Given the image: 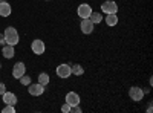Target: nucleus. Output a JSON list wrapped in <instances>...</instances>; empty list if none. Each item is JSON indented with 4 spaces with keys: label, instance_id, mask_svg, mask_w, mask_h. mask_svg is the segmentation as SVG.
I'll list each match as a JSON object with an SVG mask.
<instances>
[{
    "label": "nucleus",
    "instance_id": "obj_4",
    "mask_svg": "<svg viewBox=\"0 0 153 113\" xmlns=\"http://www.w3.org/2000/svg\"><path fill=\"white\" fill-rule=\"evenodd\" d=\"M101 11H103L104 14H117L118 5H117V2H113V0H106V2L101 5Z\"/></svg>",
    "mask_w": 153,
    "mask_h": 113
},
{
    "label": "nucleus",
    "instance_id": "obj_24",
    "mask_svg": "<svg viewBox=\"0 0 153 113\" xmlns=\"http://www.w3.org/2000/svg\"><path fill=\"white\" fill-rule=\"evenodd\" d=\"M147 112H149V113L152 112V103H149V107H147Z\"/></svg>",
    "mask_w": 153,
    "mask_h": 113
},
{
    "label": "nucleus",
    "instance_id": "obj_18",
    "mask_svg": "<svg viewBox=\"0 0 153 113\" xmlns=\"http://www.w3.org/2000/svg\"><path fill=\"white\" fill-rule=\"evenodd\" d=\"M20 81H22V84H23V86H29V84H31V78L28 77V75H26V73H25V75H23V77L20 78Z\"/></svg>",
    "mask_w": 153,
    "mask_h": 113
},
{
    "label": "nucleus",
    "instance_id": "obj_23",
    "mask_svg": "<svg viewBox=\"0 0 153 113\" xmlns=\"http://www.w3.org/2000/svg\"><path fill=\"white\" fill-rule=\"evenodd\" d=\"M3 44H6V41H5V35H3V34H0V46H3Z\"/></svg>",
    "mask_w": 153,
    "mask_h": 113
},
{
    "label": "nucleus",
    "instance_id": "obj_9",
    "mask_svg": "<svg viewBox=\"0 0 153 113\" xmlns=\"http://www.w3.org/2000/svg\"><path fill=\"white\" fill-rule=\"evenodd\" d=\"M28 92H29V95H32V96H40V95L45 93V86H42L40 83L29 84V86H28Z\"/></svg>",
    "mask_w": 153,
    "mask_h": 113
},
{
    "label": "nucleus",
    "instance_id": "obj_5",
    "mask_svg": "<svg viewBox=\"0 0 153 113\" xmlns=\"http://www.w3.org/2000/svg\"><path fill=\"white\" fill-rule=\"evenodd\" d=\"M31 49H32V52H34L35 55H43L45 51H46V44H45V41H42L40 38H37V40H34V41L31 43Z\"/></svg>",
    "mask_w": 153,
    "mask_h": 113
},
{
    "label": "nucleus",
    "instance_id": "obj_11",
    "mask_svg": "<svg viewBox=\"0 0 153 113\" xmlns=\"http://www.w3.org/2000/svg\"><path fill=\"white\" fill-rule=\"evenodd\" d=\"M2 98H3V103L5 104H9V106H16L17 104V96L12 93V92H5L3 95H2Z\"/></svg>",
    "mask_w": 153,
    "mask_h": 113
},
{
    "label": "nucleus",
    "instance_id": "obj_13",
    "mask_svg": "<svg viewBox=\"0 0 153 113\" xmlns=\"http://www.w3.org/2000/svg\"><path fill=\"white\" fill-rule=\"evenodd\" d=\"M2 55L5 57V58H14V55H16V51H14V46H11V44H3V47H2Z\"/></svg>",
    "mask_w": 153,
    "mask_h": 113
},
{
    "label": "nucleus",
    "instance_id": "obj_1",
    "mask_svg": "<svg viewBox=\"0 0 153 113\" xmlns=\"http://www.w3.org/2000/svg\"><path fill=\"white\" fill-rule=\"evenodd\" d=\"M5 35V41L6 44H11V46H16L19 43V32L16 28H12V26H8L3 32Z\"/></svg>",
    "mask_w": 153,
    "mask_h": 113
},
{
    "label": "nucleus",
    "instance_id": "obj_7",
    "mask_svg": "<svg viewBox=\"0 0 153 113\" xmlns=\"http://www.w3.org/2000/svg\"><path fill=\"white\" fill-rule=\"evenodd\" d=\"M26 73V66L23 64L22 61H19V63H16L14 64V67H12V77L14 78H17V80H20L23 75Z\"/></svg>",
    "mask_w": 153,
    "mask_h": 113
},
{
    "label": "nucleus",
    "instance_id": "obj_12",
    "mask_svg": "<svg viewBox=\"0 0 153 113\" xmlns=\"http://www.w3.org/2000/svg\"><path fill=\"white\" fill-rule=\"evenodd\" d=\"M12 8L8 2H0V17H9Z\"/></svg>",
    "mask_w": 153,
    "mask_h": 113
},
{
    "label": "nucleus",
    "instance_id": "obj_17",
    "mask_svg": "<svg viewBox=\"0 0 153 113\" xmlns=\"http://www.w3.org/2000/svg\"><path fill=\"white\" fill-rule=\"evenodd\" d=\"M71 69H72V75H76V77H80V75L84 73V69L81 64H72Z\"/></svg>",
    "mask_w": 153,
    "mask_h": 113
},
{
    "label": "nucleus",
    "instance_id": "obj_16",
    "mask_svg": "<svg viewBox=\"0 0 153 113\" xmlns=\"http://www.w3.org/2000/svg\"><path fill=\"white\" fill-rule=\"evenodd\" d=\"M49 81H51V78H49V75L46 73V72H42L40 75H38V83H40L42 86H48L49 84Z\"/></svg>",
    "mask_w": 153,
    "mask_h": 113
},
{
    "label": "nucleus",
    "instance_id": "obj_25",
    "mask_svg": "<svg viewBox=\"0 0 153 113\" xmlns=\"http://www.w3.org/2000/svg\"><path fill=\"white\" fill-rule=\"evenodd\" d=\"M0 2H5V0H0Z\"/></svg>",
    "mask_w": 153,
    "mask_h": 113
},
{
    "label": "nucleus",
    "instance_id": "obj_20",
    "mask_svg": "<svg viewBox=\"0 0 153 113\" xmlns=\"http://www.w3.org/2000/svg\"><path fill=\"white\" fill-rule=\"evenodd\" d=\"M61 112H63V113H71V106L65 103V104L61 106Z\"/></svg>",
    "mask_w": 153,
    "mask_h": 113
},
{
    "label": "nucleus",
    "instance_id": "obj_14",
    "mask_svg": "<svg viewBox=\"0 0 153 113\" xmlns=\"http://www.w3.org/2000/svg\"><path fill=\"white\" fill-rule=\"evenodd\" d=\"M104 20H106L107 26H117L118 21H120V17H118L117 14H106Z\"/></svg>",
    "mask_w": 153,
    "mask_h": 113
},
{
    "label": "nucleus",
    "instance_id": "obj_27",
    "mask_svg": "<svg viewBox=\"0 0 153 113\" xmlns=\"http://www.w3.org/2000/svg\"><path fill=\"white\" fill-rule=\"evenodd\" d=\"M46 2H48V0H46Z\"/></svg>",
    "mask_w": 153,
    "mask_h": 113
},
{
    "label": "nucleus",
    "instance_id": "obj_26",
    "mask_svg": "<svg viewBox=\"0 0 153 113\" xmlns=\"http://www.w3.org/2000/svg\"><path fill=\"white\" fill-rule=\"evenodd\" d=\"M0 67H2V64H0Z\"/></svg>",
    "mask_w": 153,
    "mask_h": 113
},
{
    "label": "nucleus",
    "instance_id": "obj_6",
    "mask_svg": "<svg viewBox=\"0 0 153 113\" xmlns=\"http://www.w3.org/2000/svg\"><path fill=\"white\" fill-rule=\"evenodd\" d=\"M76 14H78L80 18H89L92 14V8L91 5H87V3H81L78 8H76Z\"/></svg>",
    "mask_w": 153,
    "mask_h": 113
},
{
    "label": "nucleus",
    "instance_id": "obj_21",
    "mask_svg": "<svg viewBox=\"0 0 153 113\" xmlns=\"http://www.w3.org/2000/svg\"><path fill=\"white\" fill-rule=\"evenodd\" d=\"M71 113H81V109L78 106H74V107H71Z\"/></svg>",
    "mask_w": 153,
    "mask_h": 113
},
{
    "label": "nucleus",
    "instance_id": "obj_2",
    "mask_svg": "<svg viewBox=\"0 0 153 113\" xmlns=\"http://www.w3.org/2000/svg\"><path fill=\"white\" fill-rule=\"evenodd\" d=\"M144 95H146V93H144V89H141V87H138V86L130 87V90H129V96L132 98V101H135V103L143 101Z\"/></svg>",
    "mask_w": 153,
    "mask_h": 113
},
{
    "label": "nucleus",
    "instance_id": "obj_15",
    "mask_svg": "<svg viewBox=\"0 0 153 113\" xmlns=\"http://www.w3.org/2000/svg\"><path fill=\"white\" fill-rule=\"evenodd\" d=\"M89 18H91V21L94 24H98V23H101V21L104 20V17H103L101 12H94V11H92V14H91V17H89Z\"/></svg>",
    "mask_w": 153,
    "mask_h": 113
},
{
    "label": "nucleus",
    "instance_id": "obj_8",
    "mask_svg": "<svg viewBox=\"0 0 153 113\" xmlns=\"http://www.w3.org/2000/svg\"><path fill=\"white\" fill-rule=\"evenodd\" d=\"M95 24L91 21V18H81V24H80V29L83 34H92L94 32Z\"/></svg>",
    "mask_w": 153,
    "mask_h": 113
},
{
    "label": "nucleus",
    "instance_id": "obj_22",
    "mask_svg": "<svg viewBox=\"0 0 153 113\" xmlns=\"http://www.w3.org/2000/svg\"><path fill=\"white\" fill-rule=\"evenodd\" d=\"M5 92H6V86L3 83H0V95H3Z\"/></svg>",
    "mask_w": 153,
    "mask_h": 113
},
{
    "label": "nucleus",
    "instance_id": "obj_3",
    "mask_svg": "<svg viewBox=\"0 0 153 113\" xmlns=\"http://www.w3.org/2000/svg\"><path fill=\"white\" fill-rule=\"evenodd\" d=\"M57 73V77L58 78H63V80H66L69 78L71 75H72V69H71V64H66V63H63V64H60L55 70Z\"/></svg>",
    "mask_w": 153,
    "mask_h": 113
},
{
    "label": "nucleus",
    "instance_id": "obj_10",
    "mask_svg": "<svg viewBox=\"0 0 153 113\" xmlns=\"http://www.w3.org/2000/svg\"><path fill=\"white\" fill-rule=\"evenodd\" d=\"M65 103L69 104L71 107L80 106V95L76 93V92H69V93L66 95V98H65Z\"/></svg>",
    "mask_w": 153,
    "mask_h": 113
},
{
    "label": "nucleus",
    "instance_id": "obj_19",
    "mask_svg": "<svg viewBox=\"0 0 153 113\" xmlns=\"http://www.w3.org/2000/svg\"><path fill=\"white\" fill-rule=\"evenodd\" d=\"M3 113H16V107L14 106H9V104H6V107H3V110H2Z\"/></svg>",
    "mask_w": 153,
    "mask_h": 113
}]
</instances>
